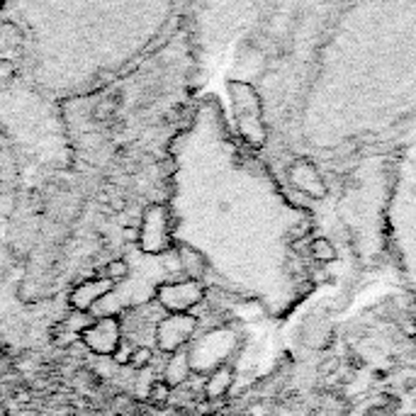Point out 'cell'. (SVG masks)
Listing matches in <instances>:
<instances>
[{"instance_id":"obj_1","label":"cell","mask_w":416,"mask_h":416,"mask_svg":"<svg viewBox=\"0 0 416 416\" xmlns=\"http://www.w3.org/2000/svg\"><path fill=\"white\" fill-rule=\"evenodd\" d=\"M204 299V290L197 280H183V282H171V285L159 287V302L168 309L171 314H190L195 304H200Z\"/></svg>"},{"instance_id":"obj_2","label":"cell","mask_w":416,"mask_h":416,"mask_svg":"<svg viewBox=\"0 0 416 416\" xmlns=\"http://www.w3.org/2000/svg\"><path fill=\"white\" fill-rule=\"evenodd\" d=\"M287 176H290V183H292L302 195H307V197H312V200L326 197V183H324V178H321L319 168L314 166L312 161L297 159L290 166Z\"/></svg>"},{"instance_id":"obj_3","label":"cell","mask_w":416,"mask_h":416,"mask_svg":"<svg viewBox=\"0 0 416 416\" xmlns=\"http://www.w3.org/2000/svg\"><path fill=\"white\" fill-rule=\"evenodd\" d=\"M193 331H195L193 314H171V317L159 326L156 344H159L163 351H181V346L190 339Z\"/></svg>"},{"instance_id":"obj_4","label":"cell","mask_w":416,"mask_h":416,"mask_svg":"<svg viewBox=\"0 0 416 416\" xmlns=\"http://www.w3.org/2000/svg\"><path fill=\"white\" fill-rule=\"evenodd\" d=\"M83 341H86V344L91 346L96 353H103V356L117 351L119 349V324H117V319L105 317V319H100L98 324L88 326V329L83 331Z\"/></svg>"},{"instance_id":"obj_5","label":"cell","mask_w":416,"mask_h":416,"mask_svg":"<svg viewBox=\"0 0 416 416\" xmlns=\"http://www.w3.org/2000/svg\"><path fill=\"white\" fill-rule=\"evenodd\" d=\"M168 239V219L163 207H151L141 224V246L146 251H163Z\"/></svg>"},{"instance_id":"obj_6","label":"cell","mask_w":416,"mask_h":416,"mask_svg":"<svg viewBox=\"0 0 416 416\" xmlns=\"http://www.w3.org/2000/svg\"><path fill=\"white\" fill-rule=\"evenodd\" d=\"M112 285H115V282L108 280V278H96V280L83 282V285H78L76 292L71 294V304L76 309H81V312L93 309L98 304V299L105 297V294L112 290Z\"/></svg>"},{"instance_id":"obj_7","label":"cell","mask_w":416,"mask_h":416,"mask_svg":"<svg viewBox=\"0 0 416 416\" xmlns=\"http://www.w3.org/2000/svg\"><path fill=\"white\" fill-rule=\"evenodd\" d=\"M231 382H234V370H231V368H217V370H214V375L209 377L207 384H204V389H207V397L209 399L224 397V394L231 389Z\"/></svg>"},{"instance_id":"obj_8","label":"cell","mask_w":416,"mask_h":416,"mask_svg":"<svg viewBox=\"0 0 416 416\" xmlns=\"http://www.w3.org/2000/svg\"><path fill=\"white\" fill-rule=\"evenodd\" d=\"M188 370H190V363H188V353L186 351H178L173 356V360L168 363V370H166V384L168 387H176L188 377Z\"/></svg>"},{"instance_id":"obj_9","label":"cell","mask_w":416,"mask_h":416,"mask_svg":"<svg viewBox=\"0 0 416 416\" xmlns=\"http://www.w3.org/2000/svg\"><path fill=\"white\" fill-rule=\"evenodd\" d=\"M309 251H312V256L317 258L319 263H334L336 258H339L336 246L331 244L326 236H317V239L312 241V246H309Z\"/></svg>"},{"instance_id":"obj_10","label":"cell","mask_w":416,"mask_h":416,"mask_svg":"<svg viewBox=\"0 0 416 416\" xmlns=\"http://www.w3.org/2000/svg\"><path fill=\"white\" fill-rule=\"evenodd\" d=\"M397 404H399L397 399L389 397V394H384L380 402H375V404L368 407L365 416H394V412H397Z\"/></svg>"},{"instance_id":"obj_11","label":"cell","mask_w":416,"mask_h":416,"mask_svg":"<svg viewBox=\"0 0 416 416\" xmlns=\"http://www.w3.org/2000/svg\"><path fill=\"white\" fill-rule=\"evenodd\" d=\"M127 275H129L127 261H112L108 268H105V275L103 278H108V280L117 282V280H122V278H127Z\"/></svg>"},{"instance_id":"obj_12","label":"cell","mask_w":416,"mask_h":416,"mask_svg":"<svg viewBox=\"0 0 416 416\" xmlns=\"http://www.w3.org/2000/svg\"><path fill=\"white\" fill-rule=\"evenodd\" d=\"M183 268H186L188 273L193 275V280H195V275H202V271H204V261L200 258L197 254H193V251H188V254H183Z\"/></svg>"},{"instance_id":"obj_13","label":"cell","mask_w":416,"mask_h":416,"mask_svg":"<svg viewBox=\"0 0 416 416\" xmlns=\"http://www.w3.org/2000/svg\"><path fill=\"white\" fill-rule=\"evenodd\" d=\"M151 358H154V353H151V349H134L129 356V363L136 368V370H141V368H146L151 363Z\"/></svg>"},{"instance_id":"obj_14","label":"cell","mask_w":416,"mask_h":416,"mask_svg":"<svg viewBox=\"0 0 416 416\" xmlns=\"http://www.w3.org/2000/svg\"><path fill=\"white\" fill-rule=\"evenodd\" d=\"M409 314H412V321H414V326H416V302L412 304V309H409Z\"/></svg>"},{"instance_id":"obj_15","label":"cell","mask_w":416,"mask_h":416,"mask_svg":"<svg viewBox=\"0 0 416 416\" xmlns=\"http://www.w3.org/2000/svg\"><path fill=\"white\" fill-rule=\"evenodd\" d=\"M414 341H416V336H414Z\"/></svg>"}]
</instances>
